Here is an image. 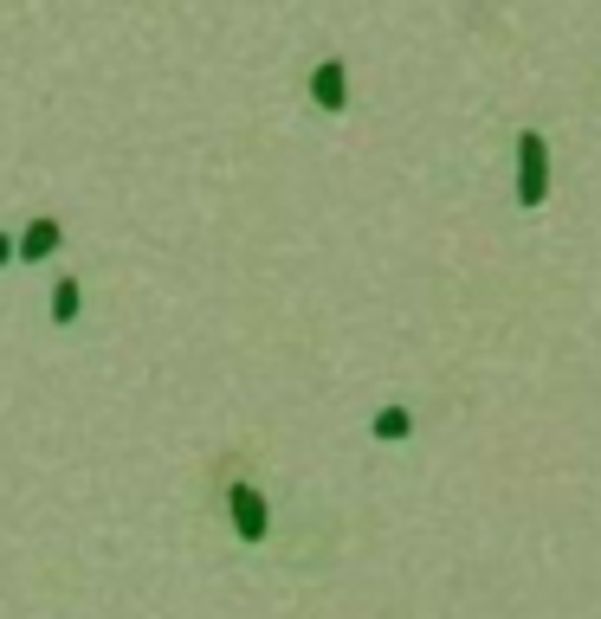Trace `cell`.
Wrapping results in <instances>:
<instances>
[{
  "label": "cell",
  "mask_w": 601,
  "mask_h": 619,
  "mask_svg": "<svg viewBox=\"0 0 601 619\" xmlns=\"http://www.w3.org/2000/svg\"><path fill=\"white\" fill-rule=\"evenodd\" d=\"M408 433H414V413H408V406H381V413H376V439H381V445H401Z\"/></svg>",
  "instance_id": "8992f818"
},
{
  "label": "cell",
  "mask_w": 601,
  "mask_h": 619,
  "mask_svg": "<svg viewBox=\"0 0 601 619\" xmlns=\"http://www.w3.org/2000/svg\"><path fill=\"white\" fill-rule=\"evenodd\" d=\"M78 303H84V285H78L72 271H59V285H52V323L72 329L78 323Z\"/></svg>",
  "instance_id": "5b68a950"
},
{
  "label": "cell",
  "mask_w": 601,
  "mask_h": 619,
  "mask_svg": "<svg viewBox=\"0 0 601 619\" xmlns=\"http://www.w3.org/2000/svg\"><path fill=\"white\" fill-rule=\"evenodd\" d=\"M550 200V143L543 130H518V207L537 214Z\"/></svg>",
  "instance_id": "6da1fadb"
},
{
  "label": "cell",
  "mask_w": 601,
  "mask_h": 619,
  "mask_svg": "<svg viewBox=\"0 0 601 619\" xmlns=\"http://www.w3.org/2000/svg\"><path fill=\"white\" fill-rule=\"evenodd\" d=\"M59 246H65V226H59L52 214H45V219H33V226L20 233V258H27V265H33V258H52Z\"/></svg>",
  "instance_id": "277c9868"
},
{
  "label": "cell",
  "mask_w": 601,
  "mask_h": 619,
  "mask_svg": "<svg viewBox=\"0 0 601 619\" xmlns=\"http://www.w3.org/2000/svg\"><path fill=\"white\" fill-rule=\"evenodd\" d=\"M310 104L324 110V116L349 110V72H343V59H317L310 65Z\"/></svg>",
  "instance_id": "3957f363"
},
{
  "label": "cell",
  "mask_w": 601,
  "mask_h": 619,
  "mask_svg": "<svg viewBox=\"0 0 601 619\" xmlns=\"http://www.w3.org/2000/svg\"><path fill=\"white\" fill-rule=\"evenodd\" d=\"M13 252H20V239H7V233H0V271L13 265Z\"/></svg>",
  "instance_id": "52a82bcc"
},
{
  "label": "cell",
  "mask_w": 601,
  "mask_h": 619,
  "mask_svg": "<svg viewBox=\"0 0 601 619\" xmlns=\"http://www.w3.org/2000/svg\"><path fill=\"white\" fill-rule=\"evenodd\" d=\"M226 516H233V536L240 543H265L272 536V510H265V497H259V484H226Z\"/></svg>",
  "instance_id": "7a4b0ae2"
}]
</instances>
